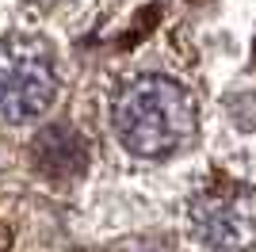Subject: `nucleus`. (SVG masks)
<instances>
[{"label":"nucleus","instance_id":"4","mask_svg":"<svg viewBox=\"0 0 256 252\" xmlns=\"http://www.w3.org/2000/svg\"><path fill=\"white\" fill-rule=\"evenodd\" d=\"M31 164L46 180H80L88 168V142L76 134L73 126H46L42 134L31 142Z\"/></svg>","mask_w":256,"mask_h":252},{"label":"nucleus","instance_id":"2","mask_svg":"<svg viewBox=\"0 0 256 252\" xmlns=\"http://www.w3.org/2000/svg\"><path fill=\"white\" fill-rule=\"evenodd\" d=\"M58 100L54 50L34 34L0 38V118L27 122L46 115Z\"/></svg>","mask_w":256,"mask_h":252},{"label":"nucleus","instance_id":"5","mask_svg":"<svg viewBox=\"0 0 256 252\" xmlns=\"http://www.w3.org/2000/svg\"><path fill=\"white\" fill-rule=\"evenodd\" d=\"M8 244H12V233H8V226L0 222V252H8Z\"/></svg>","mask_w":256,"mask_h":252},{"label":"nucleus","instance_id":"3","mask_svg":"<svg viewBox=\"0 0 256 252\" xmlns=\"http://www.w3.org/2000/svg\"><path fill=\"white\" fill-rule=\"evenodd\" d=\"M192 226L199 241L214 252H252L256 248V188L234 176H214L195 191Z\"/></svg>","mask_w":256,"mask_h":252},{"label":"nucleus","instance_id":"1","mask_svg":"<svg viewBox=\"0 0 256 252\" xmlns=\"http://www.w3.org/2000/svg\"><path fill=\"white\" fill-rule=\"evenodd\" d=\"M111 126L134 157H172L192 146L199 130L192 92L172 76H138L118 88L111 104Z\"/></svg>","mask_w":256,"mask_h":252}]
</instances>
